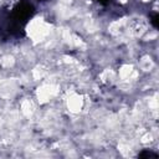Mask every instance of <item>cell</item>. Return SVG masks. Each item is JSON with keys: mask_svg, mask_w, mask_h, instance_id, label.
Wrapping results in <instances>:
<instances>
[{"mask_svg": "<svg viewBox=\"0 0 159 159\" xmlns=\"http://www.w3.org/2000/svg\"><path fill=\"white\" fill-rule=\"evenodd\" d=\"M34 14V6L29 1H21L19 2L10 15L7 16V24H6V30L9 31L10 35H20V30L24 29L25 24L30 20V17Z\"/></svg>", "mask_w": 159, "mask_h": 159, "instance_id": "6da1fadb", "label": "cell"}, {"mask_svg": "<svg viewBox=\"0 0 159 159\" xmlns=\"http://www.w3.org/2000/svg\"><path fill=\"white\" fill-rule=\"evenodd\" d=\"M139 157H140V158H144V157H149V158L153 157V158H157L158 155H157L155 153H152V152H143V153L139 154Z\"/></svg>", "mask_w": 159, "mask_h": 159, "instance_id": "7a4b0ae2", "label": "cell"}, {"mask_svg": "<svg viewBox=\"0 0 159 159\" xmlns=\"http://www.w3.org/2000/svg\"><path fill=\"white\" fill-rule=\"evenodd\" d=\"M152 24L154 25V27H158V15H157V14L153 15V17H152Z\"/></svg>", "mask_w": 159, "mask_h": 159, "instance_id": "3957f363", "label": "cell"}, {"mask_svg": "<svg viewBox=\"0 0 159 159\" xmlns=\"http://www.w3.org/2000/svg\"><path fill=\"white\" fill-rule=\"evenodd\" d=\"M99 4H102V5H108L109 2H111V0H97Z\"/></svg>", "mask_w": 159, "mask_h": 159, "instance_id": "277c9868", "label": "cell"}, {"mask_svg": "<svg viewBox=\"0 0 159 159\" xmlns=\"http://www.w3.org/2000/svg\"><path fill=\"white\" fill-rule=\"evenodd\" d=\"M39 1H46V0H39Z\"/></svg>", "mask_w": 159, "mask_h": 159, "instance_id": "5b68a950", "label": "cell"}]
</instances>
